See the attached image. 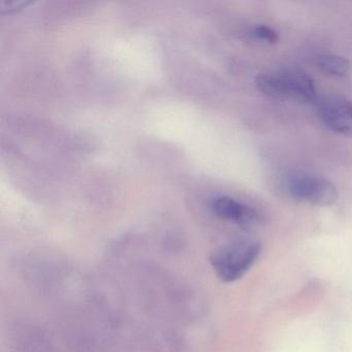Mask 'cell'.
I'll return each instance as SVG.
<instances>
[{
    "label": "cell",
    "instance_id": "3957f363",
    "mask_svg": "<svg viewBox=\"0 0 352 352\" xmlns=\"http://www.w3.org/2000/svg\"><path fill=\"white\" fill-rule=\"evenodd\" d=\"M317 102L319 118L327 129L341 135H352V102L329 96Z\"/></svg>",
    "mask_w": 352,
    "mask_h": 352
},
{
    "label": "cell",
    "instance_id": "6da1fadb",
    "mask_svg": "<svg viewBox=\"0 0 352 352\" xmlns=\"http://www.w3.org/2000/svg\"><path fill=\"white\" fill-rule=\"evenodd\" d=\"M261 252V243L238 241L214 251L210 256V263L220 281L232 283L241 279L251 269Z\"/></svg>",
    "mask_w": 352,
    "mask_h": 352
},
{
    "label": "cell",
    "instance_id": "277c9868",
    "mask_svg": "<svg viewBox=\"0 0 352 352\" xmlns=\"http://www.w3.org/2000/svg\"><path fill=\"white\" fill-rule=\"evenodd\" d=\"M211 208L218 217L234 222L242 228H253L261 222V214L257 210L232 197H216L212 201Z\"/></svg>",
    "mask_w": 352,
    "mask_h": 352
},
{
    "label": "cell",
    "instance_id": "8992f818",
    "mask_svg": "<svg viewBox=\"0 0 352 352\" xmlns=\"http://www.w3.org/2000/svg\"><path fill=\"white\" fill-rule=\"evenodd\" d=\"M315 65L320 71L333 77L342 78L347 75L350 63L345 57L333 53H320L315 57Z\"/></svg>",
    "mask_w": 352,
    "mask_h": 352
},
{
    "label": "cell",
    "instance_id": "52a82bcc",
    "mask_svg": "<svg viewBox=\"0 0 352 352\" xmlns=\"http://www.w3.org/2000/svg\"><path fill=\"white\" fill-rule=\"evenodd\" d=\"M250 36L254 40L265 43V44H276L279 41L278 32L274 30L273 28H270V26L263 25V24L254 26L251 30Z\"/></svg>",
    "mask_w": 352,
    "mask_h": 352
},
{
    "label": "cell",
    "instance_id": "7a4b0ae2",
    "mask_svg": "<svg viewBox=\"0 0 352 352\" xmlns=\"http://www.w3.org/2000/svg\"><path fill=\"white\" fill-rule=\"evenodd\" d=\"M288 191L296 201L315 206L333 205L339 193L337 187L324 178L314 176H300L288 183Z\"/></svg>",
    "mask_w": 352,
    "mask_h": 352
},
{
    "label": "cell",
    "instance_id": "5b68a950",
    "mask_svg": "<svg viewBox=\"0 0 352 352\" xmlns=\"http://www.w3.org/2000/svg\"><path fill=\"white\" fill-rule=\"evenodd\" d=\"M285 100L294 98L304 102H318L316 86L310 76L298 69L278 72Z\"/></svg>",
    "mask_w": 352,
    "mask_h": 352
}]
</instances>
